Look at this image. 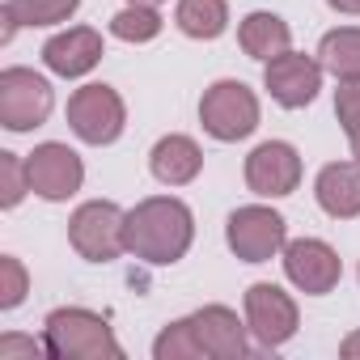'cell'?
Wrapping results in <instances>:
<instances>
[{
  "label": "cell",
  "mask_w": 360,
  "mask_h": 360,
  "mask_svg": "<svg viewBox=\"0 0 360 360\" xmlns=\"http://www.w3.org/2000/svg\"><path fill=\"white\" fill-rule=\"evenodd\" d=\"M123 238H127V250L136 259H144L153 267H165V263H178V259L191 250L195 217H191V208L183 200L153 195V200H140L127 212Z\"/></svg>",
  "instance_id": "cell-1"
},
{
  "label": "cell",
  "mask_w": 360,
  "mask_h": 360,
  "mask_svg": "<svg viewBox=\"0 0 360 360\" xmlns=\"http://www.w3.org/2000/svg\"><path fill=\"white\" fill-rule=\"evenodd\" d=\"M43 343H47V356L56 360H123V347L110 322L81 305L51 309L43 322Z\"/></svg>",
  "instance_id": "cell-2"
},
{
  "label": "cell",
  "mask_w": 360,
  "mask_h": 360,
  "mask_svg": "<svg viewBox=\"0 0 360 360\" xmlns=\"http://www.w3.org/2000/svg\"><path fill=\"white\" fill-rule=\"evenodd\" d=\"M200 123L212 140L233 144L259 127V98L246 81H217L200 98Z\"/></svg>",
  "instance_id": "cell-3"
},
{
  "label": "cell",
  "mask_w": 360,
  "mask_h": 360,
  "mask_svg": "<svg viewBox=\"0 0 360 360\" xmlns=\"http://www.w3.org/2000/svg\"><path fill=\"white\" fill-rule=\"evenodd\" d=\"M123 225H127V212L110 200H89L72 212L68 221V242L81 259L89 263H110L127 250V238H123Z\"/></svg>",
  "instance_id": "cell-4"
},
{
  "label": "cell",
  "mask_w": 360,
  "mask_h": 360,
  "mask_svg": "<svg viewBox=\"0 0 360 360\" xmlns=\"http://www.w3.org/2000/svg\"><path fill=\"white\" fill-rule=\"evenodd\" d=\"M225 238H229V250L242 259V263H267L271 255H280L288 246V221L276 212V208H263V204H246L229 217L225 225Z\"/></svg>",
  "instance_id": "cell-5"
},
{
  "label": "cell",
  "mask_w": 360,
  "mask_h": 360,
  "mask_svg": "<svg viewBox=\"0 0 360 360\" xmlns=\"http://www.w3.org/2000/svg\"><path fill=\"white\" fill-rule=\"evenodd\" d=\"M123 123H127V110L110 85H81L68 98V127L85 144H115Z\"/></svg>",
  "instance_id": "cell-6"
},
{
  "label": "cell",
  "mask_w": 360,
  "mask_h": 360,
  "mask_svg": "<svg viewBox=\"0 0 360 360\" xmlns=\"http://www.w3.org/2000/svg\"><path fill=\"white\" fill-rule=\"evenodd\" d=\"M51 115V85L34 68H5L0 72V123L9 131H30Z\"/></svg>",
  "instance_id": "cell-7"
},
{
  "label": "cell",
  "mask_w": 360,
  "mask_h": 360,
  "mask_svg": "<svg viewBox=\"0 0 360 360\" xmlns=\"http://www.w3.org/2000/svg\"><path fill=\"white\" fill-rule=\"evenodd\" d=\"M26 174H30V191L43 195V200H51V204L72 200V195L81 191V183H85L81 157H77L68 144H60V140L39 144V148L26 157Z\"/></svg>",
  "instance_id": "cell-8"
},
{
  "label": "cell",
  "mask_w": 360,
  "mask_h": 360,
  "mask_svg": "<svg viewBox=\"0 0 360 360\" xmlns=\"http://www.w3.org/2000/svg\"><path fill=\"white\" fill-rule=\"evenodd\" d=\"M246 326L250 335L263 343V347H280L297 335L301 326V314H297V301L280 288V284H250L246 288Z\"/></svg>",
  "instance_id": "cell-9"
},
{
  "label": "cell",
  "mask_w": 360,
  "mask_h": 360,
  "mask_svg": "<svg viewBox=\"0 0 360 360\" xmlns=\"http://www.w3.org/2000/svg\"><path fill=\"white\" fill-rule=\"evenodd\" d=\"M322 72H326V68H322L314 56L284 51V56L267 60V68H263V85H267V94H271L284 110H301V106H309V102L318 98V89H322Z\"/></svg>",
  "instance_id": "cell-10"
},
{
  "label": "cell",
  "mask_w": 360,
  "mask_h": 360,
  "mask_svg": "<svg viewBox=\"0 0 360 360\" xmlns=\"http://www.w3.org/2000/svg\"><path fill=\"white\" fill-rule=\"evenodd\" d=\"M297 183H301V157L288 140H263L246 157V187L255 195L280 200V195H292Z\"/></svg>",
  "instance_id": "cell-11"
},
{
  "label": "cell",
  "mask_w": 360,
  "mask_h": 360,
  "mask_svg": "<svg viewBox=\"0 0 360 360\" xmlns=\"http://www.w3.org/2000/svg\"><path fill=\"white\" fill-rule=\"evenodd\" d=\"M284 276H288L301 292L322 297V292H330V288L339 284L343 263H339V255H335L322 238H297V242L284 246Z\"/></svg>",
  "instance_id": "cell-12"
},
{
  "label": "cell",
  "mask_w": 360,
  "mask_h": 360,
  "mask_svg": "<svg viewBox=\"0 0 360 360\" xmlns=\"http://www.w3.org/2000/svg\"><path fill=\"white\" fill-rule=\"evenodd\" d=\"M191 322H195V335L212 360H242L250 352V339H246L250 326H242L229 305H204L191 314Z\"/></svg>",
  "instance_id": "cell-13"
},
{
  "label": "cell",
  "mask_w": 360,
  "mask_h": 360,
  "mask_svg": "<svg viewBox=\"0 0 360 360\" xmlns=\"http://www.w3.org/2000/svg\"><path fill=\"white\" fill-rule=\"evenodd\" d=\"M98 60H102V34L89 26H72V30L47 39V47H43V64L56 77H85L98 68Z\"/></svg>",
  "instance_id": "cell-14"
},
{
  "label": "cell",
  "mask_w": 360,
  "mask_h": 360,
  "mask_svg": "<svg viewBox=\"0 0 360 360\" xmlns=\"http://www.w3.org/2000/svg\"><path fill=\"white\" fill-rule=\"evenodd\" d=\"M318 208L335 221H352L360 217V161H330L318 169L314 183Z\"/></svg>",
  "instance_id": "cell-15"
},
{
  "label": "cell",
  "mask_w": 360,
  "mask_h": 360,
  "mask_svg": "<svg viewBox=\"0 0 360 360\" xmlns=\"http://www.w3.org/2000/svg\"><path fill=\"white\" fill-rule=\"evenodd\" d=\"M148 169L165 187H187L204 169V153H200V144L191 136H161L153 144V153H148Z\"/></svg>",
  "instance_id": "cell-16"
},
{
  "label": "cell",
  "mask_w": 360,
  "mask_h": 360,
  "mask_svg": "<svg viewBox=\"0 0 360 360\" xmlns=\"http://www.w3.org/2000/svg\"><path fill=\"white\" fill-rule=\"evenodd\" d=\"M238 43H242V51L246 56H255V60H276V56H284L288 51V43H292V30H288V22L284 18H276V13H250V18H242V26H238Z\"/></svg>",
  "instance_id": "cell-17"
},
{
  "label": "cell",
  "mask_w": 360,
  "mask_h": 360,
  "mask_svg": "<svg viewBox=\"0 0 360 360\" xmlns=\"http://www.w3.org/2000/svg\"><path fill=\"white\" fill-rule=\"evenodd\" d=\"M81 0H5V30H0V43H9L18 26H60L77 13Z\"/></svg>",
  "instance_id": "cell-18"
},
{
  "label": "cell",
  "mask_w": 360,
  "mask_h": 360,
  "mask_svg": "<svg viewBox=\"0 0 360 360\" xmlns=\"http://www.w3.org/2000/svg\"><path fill=\"white\" fill-rule=\"evenodd\" d=\"M174 22H178V30H183L187 39L212 43L229 26V5H225V0H178Z\"/></svg>",
  "instance_id": "cell-19"
},
{
  "label": "cell",
  "mask_w": 360,
  "mask_h": 360,
  "mask_svg": "<svg viewBox=\"0 0 360 360\" xmlns=\"http://www.w3.org/2000/svg\"><path fill=\"white\" fill-rule=\"evenodd\" d=\"M318 64H322L335 81H360V26L330 30V34L318 43Z\"/></svg>",
  "instance_id": "cell-20"
},
{
  "label": "cell",
  "mask_w": 360,
  "mask_h": 360,
  "mask_svg": "<svg viewBox=\"0 0 360 360\" xmlns=\"http://www.w3.org/2000/svg\"><path fill=\"white\" fill-rule=\"evenodd\" d=\"M153 356H157V360H200V356H208V352H204V343H200V335H195V322H191V318H178V322H169V326L157 335Z\"/></svg>",
  "instance_id": "cell-21"
},
{
  "label": "cell",
  "mask_w": 360,
  "mask_h": 360,
  "mask_svg": "<svg viewBox=\"0 0 360 360\" xmlns=\"http://www.w3.org/2000/svg\"><path fill=\"white\" fill-rule=\"evenodd\" d=\"M110 34L123 43H153L161 34V18L153 5H127L123 13L110 18Z\"/></svg>",
  "instance_id": "cell-22"
},
{
  "label": "cell",
  "mask_w": 360,
  "mask_h": 360,
  "mask_svg": "<svg viewBox=\"0 0 360 360\" xmlns=\"http://www.w3.org/2000/svg\"><path fill=\"white\" fill-rule=\"evenodd\" d=\"M26 191H30L26 161H22L18 153H0V204H5V208H18Z\"/></svg>",
  "instance_id": "cell-23"
},
{
  "label": "cell",
  "mask_w": 360,
  "mask_h": 360,
  "mask_svg": "<svg viewBox=\"0 0 360 360\" xmlns=\"http://www.w3.org/2000/svg\"><path fill=\"white\" fill-rule=\"evenodd\" d=\"M26 288H30V276H26L22 259L5 255V259H0V309H13V305H22Z\"/></svg>",
  "instance_id": "cell-24"
},
{
  "label": "cell",
  "mask_w": 360,
  "mask_h": 360,
  "mask_svg": "<svg viewBox=\"0 0 360 360\" xmlns=\"http://www.w3.org/2000/svg\"><path fill=\"white\" fill-rule=\"evenodd\" d=\"M335 115H339V127L347 136L360 131V81H339V89H335Z\"/></svg>",
  "instance_id": "cell-25"
},
{
  "label": "cell",
  "mask_w": 360,
  "mask_h": 360,
  "mask_svg": "<svg viewBox=\"0 0 360 360\" xmlns=\"http://www.w3.org/2000/svg\"><path fill=\"white\" fill-rule=\"evenodd\" d=\"M39 356V352H47V343H34V339H22V335H5L0 339V360H13V356Z\"/></svg>",
  "instance_id": "cell-26"
},
{
  "label": "cell",
  "mask_w": 360,
  "mask_h": 360,
  "mask_svg": "<svg viewBox=\"0 0 360 360\" xmlns=\"http://www.w3.org/2000/svg\"><path fill=\"white\" fill-rule=\"evenodd\" d=\"M339 356H343V360H360V330H352V335L339 343Z\"/></svg>",
  "instance_id": "cell-27"
},
{
  "label": "cell",
  "mask_w": 360,
  "mask_h": 360,
  "mask_svg": "<svg viewBox=\"0 0 360 360\" xmlns=\"http://www.w3.org/2000/svg\"><path fill=\"white\" fill-rule=\"evenodd\" d=\"M326 5H330L335 13H352V18L360 13V0H326Z\"/></svg>",
  "instance_id": "cell-28"
},
{
  "label": "cell",
  "mask_w": 360,
  "mask_h": 360,
  "mask_svg": "<svg viewBox=\"0 0 360 360\" xmlns=\"http://www.w3.org/2000/svg\"><path fill=\"white\" fill-rule=\"evenodd\" d=\"M352 153H356V161H360V131L352 136Z\"/></svg>",
  "instance_id": "cell-29"
},
{
  "label": "cell",
  "mask_w": 360,
  "mask_h": 360,
  "mask_svg": "<svg viewBox=\"0 0 360 360\" xmlns=\"http://www.w3.org/2000/svg\"><path fill=\"white\" fill-rule=\"evenodd\" d=\"M127 5H153V9H157V5H161V0H127Z\"/></svg>",
  "instance_id": "cell-30"
}]
</instances>
